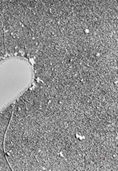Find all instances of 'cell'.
<instances>
[{"instance_id":"obj_2","label":"cell","mask_w":118,"mask_h":171,"mask_svg":"<svg viewBox=\"0 0 118 171\" xmlns=\"http://www.w3.org/2000/svg\"><path fill=\"white\" fill-rule=\"evenodd\" d=\"M21 99H22L23 101H27L29 102V103H30V104H33V102H34V100H35V96L34 94H33V92H25V94L22 96V97H21Z\"/></svg>"},{"instance_id":"obj_1","label":"cell","mask_w":118,"mask_h":171,"mask_svg":"<svg viewBox=\"0 0 118 171\" xmlns=\"http://www.w3.org/2000/svg\"><path fill=\"white\" fill-rule=\"evenodd\" d=\"M13 116L17 117H22L24 118L26 116V107H25V102L20 98L19 100L17 102V104L13 108Z\"/></svg>"}]
</instances>
